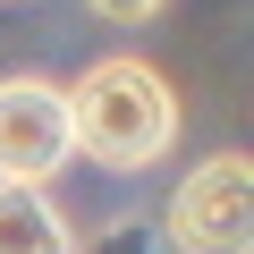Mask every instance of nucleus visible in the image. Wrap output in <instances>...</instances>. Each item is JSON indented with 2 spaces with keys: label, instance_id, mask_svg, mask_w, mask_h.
<instances>
[{
  "label": "nucleus",
  "instance_id": "7ed1b4c3",
  "mask_svg": "<svg viewBox=\"0 0 254 254\" xmlns=\"http://www.w3.org/2000/svg\"><path fill=\"white\" fill-rule=\"evenodd\" d=\"M76 161L68 136V85L51 76H0V178H60Z\"/></svg>",
  "mask_w": 254,
  "mask_h": 254
},
{
  "label": "nucleus",
  "instance_id": "20e7f679",
  "mask_svg": "<svg viewBox=\"0 0 254 254\" xmlns=\"http://www.w3.org/2000/svg\"><path fill=\"white\" fill-rule=\"evenodd\" d=\"M0 254H76V229L34 178H0Z\"/></svg>",
  "mask_w": 254,
  "mask_h": 254
},
{
  "label": "nucleus",
  "instance_id": "f03ea898",
  "mask_svg": "<svg viewBox=\"0 0 254 254\" xmlns=\"http://www.w3.org/2000/svg\"><path fill=\"white\" fill-rule=\"evenodd\" d=\"M170 246L178 254H254V170H246V153H212L178 178Z\"/></svg>",
  "mask_w": 254,
  "mask_h": 254
},
{
  "label": "nucleus",
  "instance_id": "f257e3e1",
  "mask_svg": "<svg viewBox=\"0 0 254 254\" xmlns=\"http://www.w3.org/2000/svg\"><path fill=\"white\" fill-rule=\"evenodd\" d=\"M68 136H76V153L85 161H102V170H153V161H170V144H178V93H170V76L161 68H144V60H93L85 76H76V93H68Z\"/></svg>",
  "mask_w": 254,
  "mask_h": 254
},
{
  "label": "nucleus",
  "instance_id": "39448f33",
  "mask_svg": "<svg viewBox=\"0 0 254 254\" xmlns=\"http://www.w3.org/2000/svg\"><path fill=\"white\" fill-rule=\"evenodd\" d=\"M85 9H93V17H110V26H144L161 0H85Z\"/></svg>",
  "mask_w": 254,
  "mask_h": 254
}]
</instances>
